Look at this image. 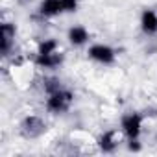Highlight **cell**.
Here are the masks:
<instances>
[{
	"label": "cell",
	"mask_w": 157,
	"mask_h": 157,
	"mask_svg": "<svg viewBox=\"0 0 157 157\" xmlns=\"http://www.w3.org/2000/svg\"><path fill=\"white\" fill-rule=\"evenodd\" d=\"M72 104H74V93L67 87H61L59 91L46 94L44 107L52 115H63L72 107Z\"/></svg>",
	"instance_id": "cell-2"
},
{
	"label": "cell",
	"mask_w": 157,
	"mask_h": 157,
	"mask_svg": "<svg viewBox=\"0 0 157 157\" xmlns=\"http://www.w3.org/2000/svg\"><path fill=\"white\" fill-rule=\"evenodd\" d=\"M142 124H144V115L139 111H126L120 117V131L126 142H137L140 139Z\"/></svg>",
	"instance_id": "cell-1"
},
{
	"label": "cell",
	"mask_w": 157,
	"mask_h": 157,
	"mask_svg": "<svg viewBox=\"0 0 157 157\" xmlns=\"http://www.w3.org/2000/svg\"><path fill=\"white\" fill-rule=\"evenodd\" d=\"M59 15H65V6L63 0H41L37 6V17L46 21V19H56Z\"/></svg>",
	"instance_id": "cell-6"
},
{
	"label": "cell",
	"mask_w": 157,
	"mask_h": 157,
	"mask_svg": "<svg viewBox=\"0 0 157 157\" xmlns=\"http://www.w3.org/2000/svg\"><path fill=\"white\" fill-rule=\"evenodd\" d=\"M61 87H63V83H61V80H57V78H44V82H43V89H44L46 94L56 93Z\"/></svg>",
	"instance_id": "cell-11"
},
{
	"label": "cell",
	"mask_w": 157,
	"mask_h": 157,
	"mask_svg": "<svg viewBox=\"0 0 157 157\" xmlns=\"http://www.w3.org/2000/svg\"><path fill=\"white\" fill-rule=\"evenodd\" d=\"M15 37H17V28L11 22H2L0 26V50H2V56L8 57L11 48L15 46Z\"/></svg>",
	"instance_id": "cell-7"
},
{
	"label": "cell",
	"mask_w": 157,
	"mask_h": 157,
	"mask_svg": "<svg viewBox=\"0 0 157 157\" xmlns=\"http://www.w3.org/2000/svg\"><path fill=\"white\" fill-rule=\"evenodd\" d=\"M87 56H89V59H93L94 63L104 65V67H109L117 61V50L105 43H93L87 48Z\"/></svg>",
	"instance_id": "cell-4"
},
{
	"label": "cell",
	"mask_w": 157,
	"mask_h": 157,
	"mask_svg": "<svg viewBox=\"0 0 157 157\" xmlns=\"http://www.w3.org/2000/svg\"><path fill=\"white\" fill-rule=\"evenodd\" d=\"M63 6H65V13H76L80 8V0H63Z\"/></svg>",
	"instance_id": "cell-12"
},
{
	"label": "cell",
	"mask_w": 157,
	"mask_h": 157,
	"mask_svg": "<svg viewBox=\"0 0 157 157\" xmlns=\"http://www.w3.org/2000/svg\"><path fill=\"white\" fill-rule=\"evenodd\" d=\"M67 39H68V43H70L72 46L82 48V46H85V44L89 43L91 33H89V30H87L85 26L74 24V26H70V28L67 30Z\"/></svg>",
	"instance_id": "cell-10"
},
{
	"label": "cell",
	"mask_w": 157,
	"mask_h": 157,
	"mask_svg": "<svg viewBox=\"0 0 157 157\" xmlns=\"http://www.w3.org/2000/svg\"><path fill=\"white\" fill-rule=\"evenodd\" d=\"M139 26L146 37H155L157 35V11L151 8L142 10L139 17Z\"/></svg>",
	"instance_id": "cell-9"
},
{
	"label": "cell",
	"mask_w": 157,
	"mask_h": 157,
	"mask_svg": "<svg viewBox=\"0 0 157 157\" xmlns=\"http://www.w3.org/2000/svg\"><path fill=\"white\" fill-rule=\"evenodd\" d=\"M65 61V54L59 50L48 52V54H35V65L39 68H48V70H56L63 65Z\"/></svg>",
	"instance_id": "cell-8"
},
{
	"label": "cell",
	"mask_w": 157,
	"mask_h": 157,
	"mask_svg": "<svg viewBox=\"0 0 157 157\" xmlns=\"http://www.w3.org/2000/svg\"><path fill=\"white\" fill-rule=\"evenodd\" d=\"M19 133L28 139V140H33V139H39L46 133V122L39 117V115H28L21 120L19 124Z\"/></svg>",
	"instance_id": "cell-3"
},
{
	"label": "cell",
	"mask_w": 157,
	"mask_h": 157,
	"mask_svg": "<svg viewBox=\"0 0 157 157\" xmlns=\"http://www.w3.org/2000/svg\"><path fill=\"white\" fill-rule=\"evenodd\" d=\"M122 139H124V135H122L120 128H118V129H107V131H104V133L98 137L96 144H98L100 151H104V153H113V151H117V148L120 146Z\"/></svg>",
	"instance_id": "cell-5"
}]
</instances>
